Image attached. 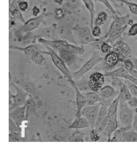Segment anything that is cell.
Here are the masks:
<instances>
[{"instance_id": "1", "label": "cell", "mask_w": 137, "mask_h": 150, "mask_svg": "<svg viewBox=\"0 0 137 150\" xmlns=\"http://www.w3.org/2000/svg\"><path fill=\"white\" fill-rule=\"evenodd\" d=\"M38 41L40 44L48 46L53 48L55 52L58 51L59 53H69L77 55H81L84 53V47H78L62 40H47L44 38H40Z\"/></svg>"}, {"instance_id": "2", "label": "cell", "mask_w": 137, "mask_h": 150, "mask_svg": "<svg viewBox=\"0 0 137 150\" xmlns=\"http://www.w3.org/2000/svg\"><path fill=\"white\" fill-rule=\"evenodd\" d=\"M11 49H15L23 52L35 64H41L42 62L44 61L43 54H45V50L41 49L40 45L37 44H33L29 45L26 47H15V46H11Z\"/></svg>"}, {"instance_id": "3", "label": "cell", "mask_w": 137, "mask_h": 150, "mask_svg": "<svg viewBox=\"0 0 137 150\" xmlns=\"http://www.w3.org/2000/svg\"><path fill=\"white\" fill-rule=\"evenodd\" d=\"M103 61V58L102 56L100 55V54L98 52V51H93L91 58L86 62H84V64L77 71L71 73V76H72V79L76 82V81H78L80 80L81 78L84 77V76L88 73L91 69H92L97 64H99V62H101Z\"/></svg>"}, {"instance_id": "4", "label": "cell", "mask_w": 137, "mask_h": 150, "mask_svg": "<svg viewBox=\"0 0 137 150\" xmlns=\"http://www.w3.org/2000/svg\"><path fill=\"white\" fill-rule=\"evenodd\" d=\"M135 115L134 109L128 106L127 102L119 100V106L117 112V117L121 122V127H131L133 118Z\"/></svg>"}, {"instance_id": "5", "label": "cell", "mask_w": 137, "mask_h": 150, "mask_svg": "<svg viewBox=\"0 0 137 150\" xmlns=\"http://www.w3.org/2000/svg\"><path fill=\"white\" fill-rule=\"evenodd\" d=\"M44 47L47 49L45 50V54H48L50 56L52 62L54 63V65L57 68V69L67 78V80H70L72 79V76H71V72L70 71L68 66L65 64V62H63V60L60 57V55L51 47L43 45Z\"/></svg>"}, {"instance_id": "6", "label": "cell", "mask_w": 137, "mask_h": 150, "mask_svg": "<svg viewBox=\"0 0 137 150\" xmlns=\"http://www.w3.org/2000/svg\"><path fill=\"white\" fill-rule=\"evenodd\" d=\"M75 35L77 37V41L81 44H88L91 42H98L100 40H103L102 39H95L92 35V31L89 27L83 26V27H77L75 29Z\"/></svg>"}, {"instance_id": "7", "label": "cell", "mask_w": 137, "mask_h": 150, "mask_svg": "<svg viewBox=\"0 0 137 150\" xmlns=\"http://www.w3.org/2000/svg\"><path fill=\"white\" fill-rule=\"evenodd\" d=\"M99 106L100 104H97L94 105H85L81 111V116L88 121L89 126L92 129L95 127V123L98 117Z\"/></svg>"}, {"instance_id": "8", "label": "cell", "mask_w": 137, "mask_h": 150, "mask_svg": "<svg viewBox=\"0 0 137 150\" xmlns=\"http://www.w3.org/2000/svg\"><path fill=\"white\" fill-rule=\"evenodd\" d=\"M113 50L118 54L121 62H123L124 60H127V59H130L132 49L128 46V44L125 42V40L122 38L119 39L113 45Z\"/></svg>"}, {"instance_id": "9", "label": "cell", "mask_w": 137, "mask_h": 150, "mask_svg": "<svg viewBox=\"0 0 137 150\" xmlns=\"http://www.w3.org/2000/svg\"><path fill=\"white\" fill-rule=\"evenodd\" d=\"M68 82L70 83V85L73 87V89L75 90V93H76V105H77V111H76V118L77 117H81V111L82 109L86 105V99L84 96V94L81 92V91L79 90L78 86L76 84V82L73 79L68 80Z\"/></svg>"}, {"instance_id": "10", "label": "cell", "mask_w": 137, "mask_h": 150, "mask_svg": "<svg viewBox=\"0 0 137 150\" xmlns=\"http://www.w3.org/2000/svg\"><path fill=\"white\" fill-rule=\"evenodd\" d=\"M105 83V76L101 72H94L89 76L88 80V88L92 91L98 92L104 85Z\"/></svg>"}, {"instance_id": "11", "label": "cell", "mask_w": 137, "mask_h": 150, "mask_svg": "<svg viewBox=\"0 0 137 150\" xmlns=\"http://www.w3.org/2000/svg\"><path fill=\"white\" fill-rule=\"evenodd\" d=\"M48 16V14H40L37 17H33V18L28 19L27 21L24 22L23 25L19 26L18 31L22 33H27V32H31L33 31L34 29H36L43 21L44 18Z\"/></svg>"}, {"instance_id": "12", "label": "cell", "mask_w": 137, "mask_h": 150, "mask_svg": "<svg viewBox=\"0 0 137 150\" xmlns=\"http://www.w3.org/2000/svg\"><path fill=\"white\" fill-rule=\"evenodd\" d=\"M119 127V122H118V117L113 116V117H108V121L106 127V129L104 133L102 134L103 136L107 138V142H110V140L112 139V136L114 133L118 129Z\"/></svg>"}, {"instance_id": "13", "label": "cell", "mask_w": 137, "mask_h": 150, "mask_svg": "<svg viewBox=\"0 0 137 150\" xmlns=\"http://www.w3.org/2000/svg\"><path fill=\"white\" fill-rule=\"evenodd\" d=\"M103 61L105 62V66L106 69H112V68H114L121 61H120V57L118 55V54L112 50L110 51L109 53H107L106 54V56L103 58Z\"/></svg>"}, {"instance_id": "14", "label": "cell", "mask_w": 137, "mask_h": 150, "mask_svg": "<svg viewBox=\"0 0 137 150\" xmlns=\"http://www.w3.org/2000/svg\"><path fill=\"white\" fill-rule=\"evenodd\" d=\"M25 110H26V106H22L10 112V119L17 126H20L23 120H25Z\"/></svg>"}, {"instance_id": "15", "label": "cell", "mask_w": 137, "mask_h": 150, "mask_svg": "<svg viewBox=\"0 0 137 150\" xmlns=\"http://www.w3.org/2000/svg\"><path fill=\"white\" fill-rule=\"evenodd\" d=\"M129 74V72L124 68V67H121L113 71H109L106 72V74H104L105 77H113V78H122L125 79V77Z\"/></svg>"}, {"instance_id": "16", "label": "cell", "mask_w": 137, "mask_h": 150, "mask_svg": "<svg viewBox=\"0 0 137 150\" xmlns=\"http://www.w3.org/2000/svg\"><path fill=\"white\" fill-rule=\"evenodd\" d=\"M86 99V105H94L97 104H100V97L98 92L95 91H86L83 93Z\"/></svg>"}, {"instance_id": "17", "label": "cell", "mask_w": 137, "mask_h": 150, "mask_svg": "<svg viewBox=\"0 0 137 150\" xmlns=\"http://www.w3.org/2000/svg\"><path fill=\"white\" fill-rule=\"evenodd\" d=\"M90 127L88 121L84 117H77L69 127V129H84Z\"/></svg>"}, {"instance_id": "18", "label": "cell", "mask_w": 137, "mask_h": 150, "mask_svg": "<svg viewBox=\"0 0 137 150\" xmlns=\"http://www.w3.org/2000/svg\"><path fill=\"white\" fill-rule=\"evenodd\" d=\"M84 6L86 7V9L89 11L90 12V15H91V25H90V29H92L94 25V19H95V5H94V3L92 2V0H81Z\"/></svg>"}, {"instance_id": "19", "label": "cell", "mask_w": 137, "mask_h": 150, "mask_svg": "<svg viewBox=\"0 0 137 150\" xmlns=\"http://www.w3.org/2000/svg\"><path fill=\"white\" fill-rule=\"evenodd\" d=\"M107 110H108V106L105 105H100L99 106V113H98V117L96 120V123H95V127L97 128L99 127V125L104 120V119L107 116Z\"/></svg>"}, {"instance_id": "20", "label": "cell", "mask_w": 137, "mask_h": 150, "mask_svg": "<svg viewBox=\"0 0 137 150\" xmlns=\"http://www.w3.org/2000/svg\"><path fill=\"white\" fill-rule=\"evenodd\" d=\"M107 19H108V14H107V12H106V11H100L98 14L97 18L94 19L93 25H97V26H101V25H103L104 24L106 23Z\"/></svg>"}, {"instance_id": "21", "label": "cell", "mask_w": 137, "mask_h": 150, "mask_svg": "<svg viewBox=\"0 0 137 150\" xmlns=\"http://www.w3.org/2000/svg\"><path fill=\"white\" fill-rule=\"evenodd\" d=\"M122 3L124 4H126L128 6V8L130 10V11L135 14L137 15V4L136 3H134V2H131V1H128V0H121Z\"/></svg>"}, {"instance_id": "22", "label": "cell", "mask_w": 137, "mask_h": 150, "mask_svg": "<svg viewBox=\"0 0 137 150\" xmlns=\"http://www.w3.org/2000/svg\"><path fill=\"white\" fill-rule=\"evenodd\" d=\"M125 83L127 84V86H128V90H129V91H130L131 96H132V97H134V98H137L136 85V84H134V83H130L129 81H127V80H125Z\"/></svg>"}, {"instance_id": "23", "label": "cell", "mask_w": 137, "mask_h": 150, "mask_svg": "<svg viewBox=\"0 0 137 150\" xmlns=\"http://www.w3.org/2000/svg\"><path fill=\"white\" fill-rule=\"evenodd\" d=\"M90 138H91V141L93 142H98L100 141V138H101V135L95 129H92L91 130V133H90Z\"/></svg>"}, {"instance_id": "24", "label": "cell", "mask_w": 137, "mask_h": 150, "mask_svg": "<svg viewBox=\"0 0 137 150\" xmlns=\"http://www.w3.org/2000/svg\"><path fill=\"white\" fill-rule=\"evenodd\" d=\"M112 49H113V46L110 45L109 43H107L106 41H103L100 45V52L103 54H106L107 53L112 51Z\"/></svg>"}, {"instance_id": "25", "label": "cell", "mask_w": 137, "mask_h": 150, "mask_svg": "<svg viewBox=\"0 0 137 150\" xmlns=\"http://www.w3.org/2000/svg\"><path fill=\"white\" fill-rule=\"evenodd\" d=\"M92 35L95 38V39H99L101 34H102V30L100 28V26H97V25H94L92 29Z\"/></svg>"}, {"instance_id": "26", "label": "cell", "mask_w": 137, "mask_h": 150, "mask_svg": "<svg viewBox=\"0 0 137 150\" xmlns=\"http://www.w3.org/2000/svg\"><path fill=\"white\" fill-rule=\"evenodd\" d=\"M128 35L129 37H136L137 36V22L136 23H133L128 32Z\"/></svg>"}, {"instance_id": "27", "label": "cell", "mask_w": 137, "mask_h": 150, "mask_svg": "<svg viewBox=\"0 0 137 150\" xmlns=\"http://www.w3.org/2000/svg\"><path fill=\"white\" fill-rule=\"evenodd\" d=\"M123 64H124V68L128 70V71H130V70H132V69H135V67H134V63H133V62H132V60L131 59H127V60H124L123 62Z\"/></svg>"}, {"instance_id": "28", "label": "cell", "mask_w": 137, "mask_h": 150, "mask_svg": "<svg viewBox=\"0 0 137 150\" xmlns=\"http://www.w3.org/2000/svg\"><path fill=\"white\" fill-rule=\"evenodd\" d=\"M29 4H28V2L27 1H25V0H21L18 3V8L21 11H26L28 8Z\"/></svg>"}, {"instance_id": "29", "label": "cell", "mask_w": 137, "mask_h": 150, "mask_svg": "<svg viewBox=\"0 0 137 150\" xmlns=\"http://www.w3.org/2000/svg\"><path fill=\"white\" fill-rule=\"evenodd\" d=\"M127 104L128 105L129 107H131L132 109H135L137 106V98L132 97V98L127 102Z\"/></svg>"}, {"instance_id": "30", "label": "cell", "mask_w": 137, "mask_h": 150, "mask_svg": "<svg viewBox=\"0 0 137 150\" xmlns=\"http://www.w3.org/2000/svg\"><path fill=\"white\" fill-rule=\"evenodd\" d=\"M55 15L57 17V18H62L63 16H64V11H63V9L62 8H56L55 10Z\"/></svg>"}, {"instance_id": "31", "label": "cell", "mask_w": 137, "mask_h": 150, "mask_svg": "<svg viewBox=\"0 0 137 150\" xmlns=\"http://www.w3.org/2000/svg\"><path fill=\"white\" fill-rule=\"evenodd\" d=\"M32 13H33V15L34 16V17H37V16H39L40 15V7L39 6H33V8H32Z\"/></svg>"}, {"instance_id": "32", "label": "cell", "mask_w": 137, "mask_h": 150, "mask_svg": "<svg viewBox=\"0 0 137 150\" xmlns=\"http://www.w3.org/2000/svg\"><path fill=\"white\" fill-rule=\"evenodd\" d=\"M125 80H127V81H129L130 83H134V84H136L137 86V78L136 77H134V76H132L131 75H128L126 77H125Z\"/></svg>"}, {"instance_id": "33", "label": "cell", "mask_w": 137, "mask_h": 150, "mask_svg": "<svg viewBox=\"0 0 137 150\" xmlns=\"http://www.w3.org/2000/svg\"><path fill=\"white\" fill-rule=\"evenodd\" d=\"M132 128L133 130H135L137 133V114L135 113L134 115V118H133V121H132Z\"/></svg>"}, {"instance_id": "34", "label": "cell", "mask_w": 137, "mask_h": 150, "mask_svg": "<svg viewBox=\"0 0 137 150\" xmlns=\"http://www.w3.org/2000/svg\"><path fill=\"white\" fill-rule=\"evenodd\" d=\"M129 72V75H131L132 76H134V77H136L137 78V70L136 69H132V70H130V71H128Z\"/></svg>"}, {"instance_id": "35", "label": "cell", "mask_w": 137, "mask_h": 150, "mask_svg": "<svg viewBox=\"0 0 137 150\" xmlns=\"http://www.w3.org/2000/svg\"><path fill=\"white\" fill-rule=\"evenodd\" d=\"M133 63H134V67H135V69L137 70V58H134L133 59Z\"/></svg>"}, {"instance_id": "36", "label": "cell", "mask_w": 137, "mask_h": 150, "mask_svg": "<svg viewBox=\"0 0 137 150\" xmlns=\"http://www.w3.org/2000/svg\"><path fill=\"white\" fill-rule=\"evenodd\" d=\"M54 1H55L56 4H60V5H61V4H62V3H63V1H64V0H54Z\"/></svg>"}, {"instance_id": "37", "label": "cell", "mask_w": 137, "mask_h": 150, "mask_svg": "<svg viewBox=\"0 0 137 150\" xmlns=\"http://www.w3.org/2000/svg\"><path fill=\"white\" fill-rule=\"evenodd\" d=\"M134 112H135V113H136V114H137V106L135 108V109H134Z\"/></svg>"}, {"instance_id": "38", "label": "cell", "mask_w": 137, "mask_h": 150, "mask_svg": "<svg viewBox=\"0 0 137 150\" xmlns=\"http://www.w3.org/2000/svg\"><path fill=\"white\" fill-rule=\"evenodd\" d=\"M44 1H45L46 3H48V2H50V0H44Z\"/></svg>"}]
</instances>
